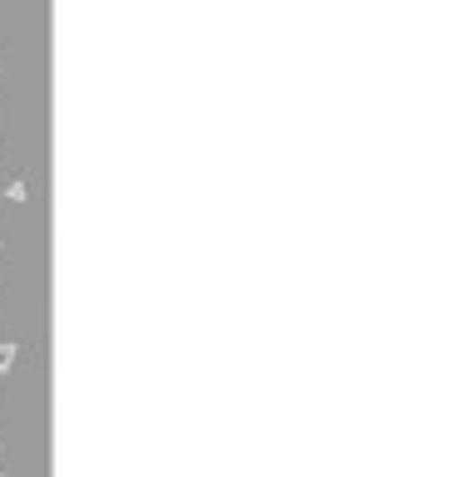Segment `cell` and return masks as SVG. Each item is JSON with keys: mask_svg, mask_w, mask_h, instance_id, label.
<instances>
[{"mask_svg": "<svg viewBox=\"0 0 457 477\" xmlns=\"http://www.w3.org/2000/svg\"><path fill=\"white\" fill-rule=\"evenodd\" d=\"M15 359H20V345H5V340H0V375H10Z\"/></svg>", "mask_w": 457, "mask_h": 477, "instance_id": "obj_1", "label": "cell"}, {"mask_svg": "<svg viewBox=\"0 0 457 477\" xmlns=\"http://www.w3.org/2000/svg\"><path fill=\"white\" fill-rule=\"evenodd\" d=\"M5 197H10V202H25V197H30V188H25V182H10V188H5Z\"/></svg>", "mask_w": 457, "mask_h": 477, "instance_id": "obj_2", "label": "cell"}, {"mask_svg": "<svg viewBox=\"0 0 457 477\" xmlns=\"http://www.w3.org/2000/svg\"><path fill=\"white\" fill-rule=\"evenodd\" d=\"M0 477H5V473H0Z\"/></svg>", "mask_w": 457, "mask_h": 477, "instance_id": "obj_3", "label": "cell"}]
</instances>
